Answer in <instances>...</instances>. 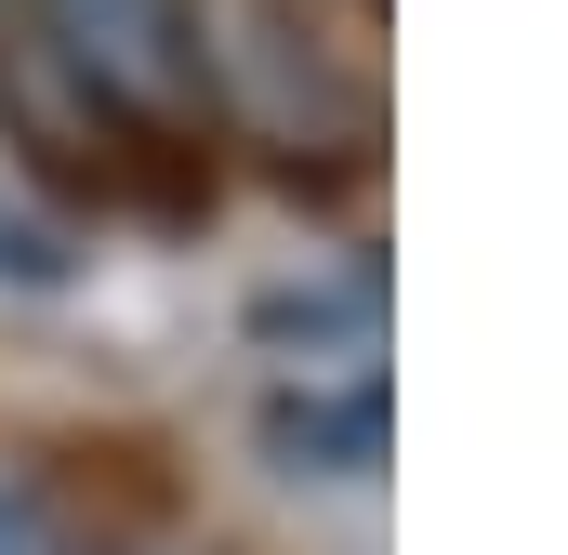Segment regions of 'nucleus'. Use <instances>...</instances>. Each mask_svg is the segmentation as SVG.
Listing matches in <instances>:
<instances>
[{
	"label": "nucleus",
	"instance_id": "obj_2",
	"mask_svg": "<svg viewBox=\"0 0 568 555\" xmlns=\"http://www.w3.org/2000/svg\"><path fill=\"white\" fill-rule=\"evenodd\" d=\"M265 436H278L291 463H317V476H371V463H384V357H371V331L278 357Z\"/></svg>",
	"mask_w": 568,
	"mask_h": 555
},
{
	"label": "nucleus",
	"instance_id": "obj_3",
	"mask_svg": "<svg viewBox=\"0 0 568 555\" xmlns=\"http://www.w3.org/2000/svg\"><path fill=\"white\" fill-rule=\"evenodd\" d=\"M0 555H67V543H53V516H40V503H0Z\"/></svg>",
	"mask_w": 568,
	"mask_h": 555
},
{
	"label": "nucleus",
	"instance_id": "obj_1",
	"mask_svg": "<svg viewBox=\"0 0 568 555\" xmlns=\"http://www.w3.org/2000/svg\"><path fill=\"white\" fill-rule=\"evenodd\" d=\"M40 40L80 67V93L133 133H185L212 107V40L199 0H40Z\"/></svg>",
	"mask_w": 568,
	"mask_h": 555
}]
</instances>
